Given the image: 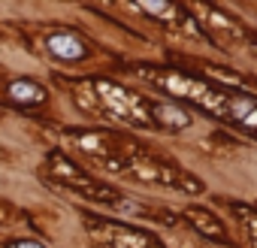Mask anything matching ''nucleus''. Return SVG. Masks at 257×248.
I'll list each match as a JSON object with an SVG mask.
<instances>
[{"label": "nucleus", "mask_w": 257, "mask_h": 248, "mask_svg": "<svg viewBox=\"0 0 257 248\" xmlns=\"http://www.w3.org/2000/svg\"><path fill=\"white\" fill-rule=\"evenodd\" d=\"M140 10H143V13H149V16H161V19H167V22H176V25H185V31H188V34L200 37L197 22H191L179 7H170V4H143Z\"/></svg>", "instance_id": "1a4fd4ad"}, {"label": "nucleus", "mask_w": 257, "mask_h": 248, "mask_svg": "<svg viewBox=\"0 0 257 248\" xmlns=\"http://www.w3.org/2000/svg\"><path fill=\"white\" fill-rule=\"evenodd\" d=\"M10 248H43L40 242H28V239H19V242H10Z\"/></svg>", "instance_id": "ddd939ff"}, {"label": "nucleus", "mask_w": 257, "mask_h": 248, "mask_svg": "<svg viewBox=\"0 0 257 248\" xmlns=\"http://www.w3.org/2000/svg\"><path fill=\"white\" fill-rule=\"evenodd\" d=\"M10 97H13L16 103L31 106V103H43V100H46V91H43V85H37V82H31V79H16V82L10 85Z\"/></svg>", "instance_id": "9d476101"}, {"label": "nucleus", "mask_w": 257, "mask_h": 248, "mask_svg": "<svg viewBox=\"0 0 257 248\" xmlns=\"http://www.w3.org/2000/svg\"><path fill=\"white\" fill-rule=\"evenodd\" d=\"M49 52L61 61H79L85 55V43L73 34V31H61L49 37Z\"/></svg>", "instance_id": "423d86ee"}, {"label": "nucleus", "mask_w": 257, "mask_h": 248, "mask_svg": "<svg viewBox=\"0 0 257 248\" xmlns=\"http://www.w3.org/2000/svg\"><path fill=\"white\" fill-rule=\"evenodd\" d=\"M227 121L257 137V100H254L251 94H230Z\"/></svg>", "instance_id": "39448f33"}, {"label": "nucleus", "mask_w": 257, "mask_h": 248, "mask_svg": "<svg viewBox=\"0 0 257 248\" xmlns=\"http://www.w3.org/2000/svg\"><path fill=\"white\" fill-rule=\"evenodd\" d=\"M88 94H79V103L103 118L112 121H124V124H137V128H152V109L149 100L127 91L118 82H106V79H94L85 85Z\"/></svg>", "instance_id": "f257e3e1"}, {"label": "nucleus", "mask_w": 257, "mask_h": 248, "mask_svg": "<svg viewBox=\"0 0 257 248\" xmlns=\"http://www.w3.org/2000/svg\"><path fill=\"white\" fill-rule=\"evenodd\" d=\"M85 218H88L91 236L103 248H164L155 236H149L137 227H127V224H118V221H103L97 215H85Z\"/></svg>", "instance_id": "7ed1b4c3"}, {"label": "nucleus", "mask_w": 257, "mask_h": 248, "mask_svg": "<svg viewBox=\"0 0 257 248\" xmlns=\"http://www.w3.org/2000/svg\"><path fill=\"white\" fill-rule=\"evenodd\" d=\"M52 167H55V176H61V182H67V185H73V188H79L85 197H94V200H103V203H118L115 200V191L112 188H106V185H100V182H94V179H88V176H82L79 173V167H73L67 158H52Z\"/></svg>", "instance_id": "20e7f679"}, {"label": "nucleus", "mask_w": 257, "mask_h": 248, "mask_svg": "<svg viewBox=\"0 0 257 248\" xmlns=\"http://www.w3.org/2000/svg\"><path fill=\"white\" fill-rule=\"evenodd\" d=\"M197 13H203V16H209L212 22H215V28H221L224 34H230V37H242V28L233 22V19H227L221 10H215V7H197Z\"/></svg>", "instance_id": "9b49d317"}, {"label": "nucleus", "mask_w": 257, "mask_h": 248, "mask_svg": "<svg viewBox=\"0 0 257 248\" xmlns=\"http://www.w3.org/2000/svg\"><path fill=\"white\" fill-rule=\"evenodd\" d=\"M149 109H152V121H161L164 128H170V131H185L188 124H191V115L185 112V109H179V106H173V103H149Z\"/></svg>", "instance_id": "0eeeda50"}, {"label": "nucleus", "mask_w": 257, "mask_h": 248, "mask_svg": "<svg viewBox=\"0 0 257 248\" xmlns=\"http://www.w3.org/2000/svg\"><path fill=\"white\" fill-rule=\"evenodd\" d=\"M233 209H236L239 221H242V224H245V230H248L251 248H257V212H254V209H248V206H233Z\"/></svg>", "instance_id": "f8f14e48"}, {"label": "nucleus", "mask_w": 257, "mask_h": 248, "mask_svg": "<svg viewBox=\"0 0 257 248\" xmlns=\"http://www.w3.org/2000/svg\"><path fill=\"white\" fill-rule=\"evenodd\" d=\"M188 218H191V224H194L200 233H206V236H212V239H224V242H227V230H224V224H221L209 209H203V206H191V209H188Z\"/></svg>", "instance_id": "6e6552de"}, {"label": "nucleus", "mask_w": 257, "mask_h": 248, "mask_svg": "<svg viewBox=\"0 0 257 248\" xmlns=\"http://www.w3.org/2000/svg\"><path fill=\"white\" fill-rule=\"evenodd\" d=\"M251 46H254V55H257V40H254V43H251Z\"/></svg>", "instance_id": "4468645a"}, {"label": "nucleus", "mask_w": 257, "mask_h": 248, "mask_svg": "<svg viewBox=\"0 0 257 248\" xmlns=\"http://www.w3.org/2000/svg\"><path fill=\"white\" fill-rule=\"evenodd\" d=\"M143 79H149L161 91H167L173 97H182V100H191L200 109H206L209 115H218V118L227 121V109H230V94L227 91H221V88H215L203 79L176 73V70H143Z\"/></svg>", "instance_id": "f03ea898"}]
</instances>
